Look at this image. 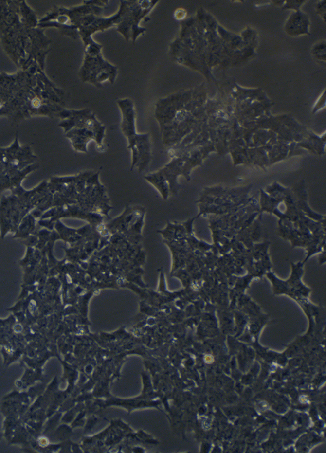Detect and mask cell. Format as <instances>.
I'll list each match as a JSON object with an SVG mask.
<instances>
[{
  "instance_id": "3",
  "label": "cell",
  "mask_w": 326,
  "mask_h": 453,
  "mask_svg": "<svg viewBox=\"0 0 326 453\" xmlns=\"http://www.w3.org/2000/svg\"><path fill=\"white\" fill-rule=\"evenodd\" d=\"M122 114L121 129L128 141V149H134L147 139L149 134H139L136 131V112L131 99L126 98L117 101Z\"/></svg>"
},
{
  "instance_id": "4",
  "label": "cell",
  "mask_w": 326,
  "mask_h": 453,
  "mask_svg": "<svg viewBox=\"0 0 326 453\" xmlns=\"http://www.w3.org/2000/svg\"><path fill=\"white\" fill-rule=\"evenodd\" d=\"M303 274L302 265H292V275L287 282L279 280L272 273L267 274V278L272 282L273 292L275 294H289L296 296L302 294L303 296L309 294L310 290L302 284L301 278Z\"/></svg>"
},
{
  "instance_id": "1",
  "label": "cell",
  "mask_w": 326,
  "mask_h": 453,
  "mask_svg": "<svg viewBox=\"0 0 326 453\" xmlns=\"http://www.w3.org/2000/svg\"><path fill=\"white\" fill-rule=\"evenodd\" d=\"M159 1H121L122 9V21L116 27L117 31L128 41L135 42L140 35H144L145 28L140 26L142 19L147 18V16L157 5Z\"/></svg>"
},
{
  "instance_id": "5",
  "label": "cell",
  "mask_w": 326,
  "mask_h": 453,
  "mask_svg": "<svg viewBox=\"0 0 326 453\" xmlns=\"http://www.w3.org/2000/svg\"><path fill=\"white\" fill-rule=\"evenodd\" d=\"M184 160L182 158H174L169 163L162 168L164 177H165L170 187V193L176 194L179 190L177 179L179 176L183 175V165Z\"/></svg>"
},
{
  "instance_id": "6",
  "label": "cell",
  "mask_w": 326,
  "mask_h": 453,
  "mask_svg": "<svg viewBox=\"0 0 326 453\" xmlns=\"http://www.w3.org/2000/svg\"><path fill=\"white\" fill-rule=\"evenodd\" d=\"M144 179L157 189L164 200H167L171 194L170 187L161 169L145 175Z\"/></svg>"
},
{
  "instance_id": "2",
  "label": "cell",
  "mask_w": 326,
  "mask_h": 453,
  "mask_svg": "<svg viewBox=\"0 0 326 453\" xmlns=\"http://www.w3.org/2000/svg\"><path fill=\"white\" fill-rule=\"evenodd\" d=\"M79 77L84 83H89L97 88L103 87L107 81L114 83L118 75V68L105 60L100 54L91 56L85 54Z\"/></svg>"
}]
</instances>
